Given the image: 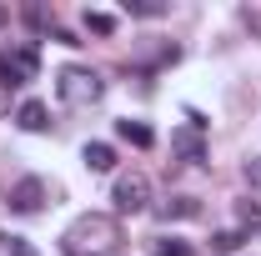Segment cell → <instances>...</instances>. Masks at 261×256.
<instances>
[{
	"instance_id": "cell-15",
	"label": "cell",
	"mask_w": 261,
	"mask_h": 256,
	"mask_svg": "<svg viewBox=\"0 0 261 256\" xmlns=\"http://www.w3.org/2000/svg\"><path fill=\"white\" fill-rule=\"evenodd\" d=\"M0 246H5L10 256H40V251L31 246V241H25V236H0Z\"/></svg>"
},
{
	"instance_id": "cell-7",
	"label": "cell",
	"mask_w": 261,
	"mask_h": 256,
	"mask_svg": "<svg viewBox=\"0 0 261 256\" xmlns=\"http://www.w3.org/2000/svg\"><path fill=\"white\" fill-rule=\"evenodd\" d=\"M156 216H161V221H191V216H201V201H191V196H171L166 206H156Z\"/></svg>"
},
{
	"instance_id": "cell-13",
	"label": "cell",
	"mask_w": 261,
	"mask_h": 256,
	"mask_svg": "<svg viewBox=\"0 0 261 256\" xmlns=\"http://www.w3.org/2000/svg\"><path fill=\"white\" fill-rule=\"evenodd\" d=\"M126 10H130V15H146V20L166 15V5H161V0H126Z\"/></svg>"
},
{
	"instance_id": "cell-16",
	"label": "cell",
	"mask_w": 261,
	"mask_h": 256,
	"mask_svg": "<svg viewBox=\"0 0 261 256\" xmlns=\"http://www.w3.org/2000/svg\"><path fill=\"white\" fill-rule=\"evenodd\" d=\"M236 216H241V226L261 231V206H256V201H241V206H236Z\"/></svg>"
},
{
	"instance_id": "cell-1",
	"label": "cell",
	"mask_w": 261,
	"mask_h": 256,
	"mask_svg": "<svg viewBox=\"0 0 261 256\" xmlns=\"http://www.w3.org/2000/svg\"><path fill=\"white\" fill-rule=\"evenodd\" d=\"M56 91H61L65 106H96L106 96V81H100L96 70H86V65H65L61 75H56Z\"/></svg>"
},
{
	"instance_id": "cell-2",
	"label": "cell",
	"mask_w": 261,
	"mask_h": 256,
	"mask_svg": "<svg viewBox=\"0 0 261 256\" xmlns=\"http://www.w3.org/2000/svg\"><path fill=\"white\" fill-rule=\"evenodd\" d=\"M111 201H116V211H121V216L146 211V201H151V176H146V171H126V176H116Z\"/></svg>"
},
{
	"instance_id": "cell-10",
	"label": "cell",
	"mask_w": 261,
	"mask_h": 256,
	"mask_svg": "<svg viewBox=\"0 0 261 256\" xmlns=\"http://www.w3.org/2000/svg\"><path fill=\"white\" fill-rule=\"evenodd\" d=\"M45 116H50V111H45L40 100H25V106L15 111V121H20V131H45V126H50Z\"/></svg>"
},
{
	"instance_id": "cell-9",
	"label": "cell",
	"mask_w": 261,
	"mask_h": 256,
	"mask_svg": "<svg viewBox=\"0 0 261 256\" xmlns=\"http://www.w3.org/2000/svg\"><path fill=\"white\" fill-rule=\"evenodd\" d=\"M86 171H96V176L116 171V151H111L106 141H91V146H86Z\"/></svg>"
},
{
	"instance_id": "cell-5",
	"label": "cell",
	"mask_w": 261,
	"mask_h": 256,
	"mask_svg": "<svg viewBox=\"0 0 261 256\" xmlns=\"http://www.w3.org/2000/svg\"><path fill=\"white\" fill-rule=\"evenodd\" d=\"M86 241H116V221H111V216H81V221L70 226L65 246L75 251V246H86Z\"/></svg>"
},
{
	"instance_id": "cell-17",
	"label": "cell",
	"mask_w": 261,
	"mask_h": 256,
	"mask_svg": "<svg viewBox=\"0 0 261 256\" xmlns=\"http://www.w3.org/2000/svg\"><path fill=\"white\" fill-rule=\"evenodd\" d=\"M246 181H251V186H261V156L246 161Z\"/></svg>"
},
{
	"instance_id": "cell-14",
	"label": "cell",
	"mask_w": 261,
	"mask_h": 256,
	"mask_svg": "<svg viewBox=\"0 0 261 256\" xmlns=\"http://www.w3.org/2000/svg\"><path fill=\"white\" fill-rule=\"evenodd\" d=\"M151 256H191V246H186V241H176V236H166V241L151 246Z\"/></svg>"
},
{
	"instance_id": "cell-11",
	"label": "cell",
	"mask_w": 261,
	"mask_h": 256,
	"mask_svg": "<svg viewBox=\"0 0 261 256\" xmlns=\"http://www.w3.org/2000/svg\"><path fill=\"white\" fill-rule=\"evenodd\" d=\"M241 241H246V236H241V231H216V236H211V251H221V256H231V251H241Z\"/></svg>"
},
{
	"instance_id": "cell-4",
	"label": "cell",
	"mask_w": 261,
	"mask_h": 256,
	"mask_svg": "<svg viewBox=\"0 0 261 256\" xmlns=\"http://www.w3.org/2000/svg\"><path fill=\"white\" fill-rule=\"evenodd\" d=\"M45 196H50V186H45L40 176H25V181H15V186H10V196H5V201H10V211L31 216V211H40V206H45Z\"/></svg>"
},
{
	"instance_id": "cell-3",
	"label": "cell",
	"mask_w": 261,
	"mask_h": 256,
	"mask_svg": "<svg viewBox=\"0 0 261 256\" xmlns=\"http://www.w3.org/2000/svg\"><path fill=\"white\" fill-rule=\"evenodd\" d=\"M35 70H40V50H35V45H10V50H0V75H5V86H25V81H35Z\"/></svg>"
},
{
	"instance_id": "cell-8",
	"label": "cell",
	"mask_w": 261,
	"mask_h": 256,
	"mask_svg": "<svg viewBox=\"0 0 261 256\" xmlns=\"http://www.w3.org/2000/svg\"><path fill=\"white\" fill-rule=\"evenodd\" d=\"M116 136L130 141V146H141V151H146V146H156V131L146 126V121H116Z\"/></svg>"
},
{
	"instance_id": "cell-12",
	"label": "cell",
	"mask_w": 261,
	"mask_h": 256,
	"mask_svg": "<svg viewBox=\"0 0 261 256\" xmlns=\"http://www.w3.org/2000/svg\"><path fill=\"white\" fill-rule=\"evenodd\" d=\"M86 25L96 35H116V15H106V10H86Z\"/></svg>"
},
{
	"instance_id": "cell-6",
	"label": "cell",
	"mask_w": 261,
	"mask_h": 256,
	"mask_svg": "<svg viewBox=\"0 0 261 256\" xmlns=\"http://www.w3.org/2000/svg\"><path fill=\"white\" fill-rule=\"evenodd\" d=\"M171 151L181 161H201L206 156V141H201V126H186V131H176L171 136Z\"/></svg>"
}]
</instances>
